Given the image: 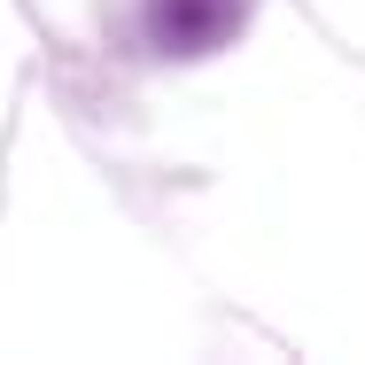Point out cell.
Masks as SVG:
<instances>
[{"instance_id":"obj_1","label":"cell","mask_w":365,"mask_h":365,"mask_svg":"<svg viewBox=\"0 0 365 365\" xmlns=\"http://www.w3.org/2000/svg\"><path fill=\"white\" fill-rule=\"evenodd\" d=\"M148 31L171 55H202L233 31V0H148Z\"/></svg>"}]
</instances>
